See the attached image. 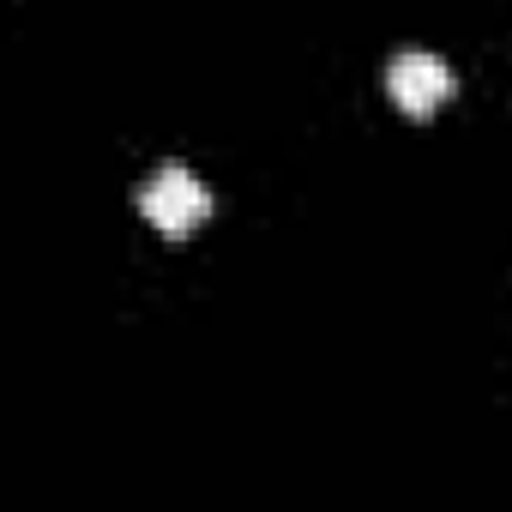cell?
<instances>
[{"mask_svg":"<svg viewBox=\"0 0 512 512\" xmlns=\"http://www.w3.org/2000/svg\"><path fill=\"white\" fill-rule=\"evenodd\" d=\"M139 217H145L157 235L181 241V235H193V229L211 217V187H205L193 169L163 163V169L145 175V187H139Z\"/></svg>","mask_w":512,"mask_h":512,"instance_id":"cell-1","label":"cell"},{"mask_svg":"<svg viewBox=\"0 0 512 512\" xmlns=\"http://www.w3.org/2000/svg\"><path fill=\"white\" fill-rule=\"evenodd\" d=\"M452 85H458L452 67L440 55H428V49H404V55L386 61V91H392V103L404 115H434L452 97Z\"/></svg>","mask_w":512,"mask_h":512,"instance_id":"cell-2","label":"cell"}]
</instances>
